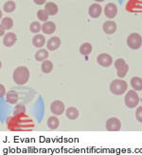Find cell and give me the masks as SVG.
<instances>
[{
    "label": "cell",
    "instance_id": "83f0119b",
    "mask_svg": "<svg viewBox=\"0 0 142 155\" xmlns=\"http://www.w3.org/2000/svg\"><path fill=\"white\" fill-rule=\"evenodd\" d=\"M136 118L138 122L142 123V107H138L136 110Z\"/></svg>",
    "mask_w": 142,
    "mask_h": 155
},
{
    "label": "cell",
    "instance_id": "277c9868",
    "mask_svg": "<svg viewBox=\"0 0 142 155\" xmlns=\"http://www.w3.org/2000/svg\"><path fill=\"white\" fill-rule=\"evenodd\" d=\"M127 45L132 50H138L142 46V37L138 33H132L127 38Z\"/></svg>",
    "mask_w": 142,
    "mask_h": 155
},
{
    "label": "cell",
    "instance_id": "5b68a950",
    "mask_svg": "<svg viewBox=\"0 0 142 155\" xmlns=\"http://www.w3.org/2000/svg\"><path fill=\"white\" fill-rule=\"evenodd\" d=\"M115 68L117 69L118 76L120 78L125 77L128 71H129V67H128L127 63L125 62V60L122 58H119L115 62Z\"/></svg>",
    "mask_w": 142,
    "mask_h": 155
},
{
    "label": "cell",
    "instance_id": "8992f818",
    "mask_svg": "<svg viewBox=\"0 0 142 155\" xmlns=\"http://www.w3.org/2000/svg\"><path fill=\"white\" fill-rule=\"evenodd\" d=\"M50 110L54 115H61L65 111V104L60 100L53 101L50 105Z\"/></svg>",
    "mask_w": 142,
    "mask_h": 155
},
{
    "label": "cell",
    "instance_id": "52a82bcc",
    "mask_svg": "<svg viewBox=\"0 0 142 155\" xmlns=\"http://www.w3.org/2000/svg\"><path fill=\"white\" fill-rule=\"evenodd\" d=\"M121 123L118 118H110L106 121V130L109 131H118L120 130Z\"/></svg>",
    "mask_w": 142,
    "mask_h": 155
},
{
    "label": "cell",
    "instance_id": "d6986e66",
    "mask_svg": "<svg viewBox=\"0 0 142 155\" xmlns=\"http://www.w3.org/2000/svg\"><path fill=\"white\" fill-rule=\"evenodd\" d=\"M60 126V121L56 116H51L47 120V127L50 130H56Z\"/></svg>",
    "mask_w": 142,
    "mask_h": 155
},
{
    "label": "cell",
    "instance_id": "6da1fadb",
    "mask_svg": "<svg viewBox=\"0 0 142 155\" xmlns=\"http://www.w3.org/2000/svg\"><path fill=\"white\" fill-rule=\"evenodd\" d=\"M12 77L17 85H25L30 79V71L27 67H18L13 71Z\"/></svg>",
    "mask_w": 142,
    "mask_h": 155
},
{
    "label": "cell",
    "instance_id": "cb8c5ba5",
    "mask_svg": "<svg viewBox=\"0 0 142 155\" xmlns=\"http://www.w3.org/2000/svg\"><path fill=\"white\" fill-rule=\"evenodd\" d=\"M42 71L45 72V73H49L52 71L53 70V64L51 61H49V60H46V61H44L43 64H42Z\"/></svg>",
    "mask_w": 142,
    "mask_h": 155
},
{
    "label": "cell",
    "instance_id": "4fadbf2b",
    "mask_svg": "<svg viewBox=\"0 0 142 155\" xmlns=\"http://www.w3.org/2000/svg\"><path fill=\"white\" fill-rule=\"evenodd\" d=\"M117 30V25L113 21H106L103 24V31L107 35H113Z\"/></svg>",
    "mask_w": 142,
    "mask_h": 155
},
{
    "label": "cell",
    "instance_id": "f1b7e54d",
    "mask_svg": "<svg viewBox=\"0 0 142 155\" xmlns=\"http://www.w3.org/2000/svg\"><path fill=\"white\" fill-rule=\"evenodd\" d=\"M33 1L37 5H43L44 3H46V0H33Z\"/></svg>",
    "mask_w": 142,
    "mask_h": 155
},
{
    "label": "cell",
    "instance_id": "7402d4cb",
    "mask_svg": "<svg viewBox=\"0 0 142 155\" xmlns=\"http://www.w3.org/2000/svg\"><path fill=\"white\" fill-rule=\"evenodd\" d=\"M47 57H49V52L46 50H39L35 54V59L37 61H44Z\"/></svg>",
    "mask_w": 142,
    "mask_h": 155
},
{
    "label": "cell",
    "instance_id": "2e32d148",
    "mask_svg": "<svg viewBox=\"0 0 142 155\" xmlns=\"http://www.w3.org/2000/svg\"><path fill=\"white\" fill-rule=\"evenodd\" d=\"M46 43V38L42 35H37L32 38V44L36 48H42Z\"/></svg>",
    "mask_w": 142,
    "mask_h": 155
},
{
    "label": "cell",
    "instance_id": "7a4b0ae2",
    "mask_svg": "<svg viewBox=\"0 0 142 155\" xmlns=\"http://www.w3.org/2000/svg\"><path fill=\"white\" fill-rule=\"evenodd\" d=\"M128 85L124 80L116 79L110 84V91L116 95H122L127 91Z\"/></svg>",
    "mask_w": 142,
    "mask_h": 155
},
{
    "label": "cell",
    "instance_id": "ba28073f",
    "mask_svg": "<svg viewBox=\"0 0 142 155\" xmlns=\"http://www.w3.org/2000/svg\"><path fill=\"white\" fill-rule=\"evenodd\" d=\"M97 62L100 65L107 68V67H110L113 63V59L112 56L108 53H100V54L97 57Z\"/></svg>",
    "mask_w": 142,
    "mask_h": 155
},
{
    "label": "cell",
    "instance_id": "7c38bea8",
    "mask_svg": "<svg viewBox=\"0 0 142 155\" xmlns=\"http://www.w3.org/2000/svg\"><path fill=\"white\" fill-rule=\"evenodd\" d=\"M61 46V39L59 37H51L49 41H47L46 47L47 50L49 51H55Z\"/></svg>",
    "mask_w": 142,
    "mask_h": 155
},
{
    "label": "cell",
    "instance_id": "8fae6325",
    "mask_svg": "<svg viewBox=\"0 0 142 155\" xmlns=\"http://www.w3.org/2000/svg\"><path fill=\"white\" fill-rule=\"evenodd\" d=\"M16 35L13 32H8L7 35L4 36L3 38V44L6 46V47H11L15 44L16 42Z\"/></svg>",
    "mask_w": 142,
    "mask_h": 155
},
{
    "label": "cell",
    "instance_id": "4316f807",
    "mask_svg": "<svg viewBox=\"0 0 142 155\" xmlns=\"http://www.w3.org/2000/svg\"><path fill=\"white\" fill-rule=\"evenodd\" d=\"M37 16L41 21H47V19H49V15L46 12L45 10H39L37 12Z\"/></svg>",
    "mask_w": 142,
    "mask_h": 155
},
{
    "label": "cell",
    "instance_id": "9c48e42d",
    "mask_svg": "<svg viewBox=\"0 0 142 155\" xmlns=\"http://www.w3.org/2000/svg\"><path fill=\"white\" fill-rule=\"evenodd\" d=\"M104 13H105L106 17L110 18V19L116 17L117 13H118V8H117V6L115 5L114 3L107 4L105 6V8H104Z\"/></svg>",
    "mask_w": 142,
    "mask_h": 155
},
{
    "label": "cell",
    "instance_id": "f546056e",
    "mask_svg": "<svg viewBox=\"0 0 142 155\" xmlns=\"http://www.w3.org/2000/svg\"><path fill=\"white\" fill-rule=\"evenodd\" d=\"M5 95V91H4V86L1 85V97H3Z\"/></svg>",
    "mask_w": 142,
    "mask_h": 155
},
{
    "label": "cell",
    "instance_id": "30bf717a",
    "mask_svg": "<svg viewBox=\"0 0 142 155\" xmlns=\"http://www.w3.org/2000/svg\"><path fill=\"white\" fill-rule=\"evenodd\" d=\"M101 11H103V8H101V6L99 5V4H97V3H95V4H92L89 7L88 12H89V15L92 18H98L100 15Z\"/></svg>",
    "mask_w": 142,
    "mask_h": 155
},
{
    "label": "cell",
    "instance_id": "603a6c76",
    "mask_svg": "<svg viewBox=\"0 0 142 155\" xmlns=\"http://www.w3.org/2000/svg\"><path fill=\"white\" fill-rule=\"evenodd\" d=\"M1 27L5 30H10L13 27V21L12 19L10 18V17H5L1 20Z\"/></svg>",
    "mask_w": 142,
    "mask_h": 155
},
{
    "label": "cell",
    "instance_id": "3957f363",
    "mask_svg": "<svg viewBox=\"0 0 142 155\" xmlns=\"http://www.w3.org/2000/svg\"><path fill=\"white\" fill-rule=\"evenodd\" d=\"M124 100H125V105L127 106V107H130V109L136 107L139 103V97L137 95V93L134 91H128L125 95Z\"/></svg>",
    "mask_w": 142,
    "mask_h": 155
},
{
    "label": "cell",
    "instance_id": "9a60e30c",
    "mask_svg": "<svg viewBox=\"0 0 142 155\" xmlns=\"http://www.w3.org/2000/svg\"><path fill=\"white\" fill-rule=\"evenodd\" d=\"M42 30L43 31L46 33V35H51L56 30V25L53 22H46L43 26H42Z\"/></svg>",
    "mask_w": 142,
    "mask_h": 155
},
{
    "label": "cell",
    "instance_id": "4dcf8cb0",
    "mask_svg": "<svg viewBox=\"0 0 142 155\" xmlns=\"http://www.w3.org/2000/svg\"><path fill=\"white\" fill-rule=\"evenodd\" d=\"M4 31H5V29L3 28V27H1V32H0V33H1V35H4Z\"/></svg>",
    "mask_w": 142,
    "mask_h": 155
},
{
    "label": "cell",
    "instance_id": "ac0fdd59",
    "mask_svg": "<svg viewBox=\"0 0 142 155\" xmlns=\"http://www.w3.org/2000/svg\"><path fill=\"white\" fill-rule=\"evenodd\" d=\"M6 99L10 104H16L18 102V94L14 91H11L9 92H7Z\"/></svg>",
    "mask_w": 142,
    "mask_h": 155
},
{
    "label": "cell",
    "instance_id": "1f68e13d",
    "mask_svg": "<svg viewBox=\"0 0 142 155\" xmlns=\"http://www.w3.org/2000/svg\"><path fill=\"white\" fill-rule=\"evenodd\" d=\"M94 1H96V2H103V1H104V0H94Z\"/></svg>",
    "mask_w": 142,
    "mask_h": 155
},
{
    "label": "cell",
    "instance_id": "5bb4252c",
    "mask_svg": "<svg viewBox=\"0 0 142 155\" xmlns=\"http://www.w3.org/2000/svg\"><path fill=\"white\" fill-rule=\"evenodd\" d=\"M45 11L49 15H55L58 12V6L53 2H47L45 6Z\"/></svg>",
    "mask_w": 142,
    "mask_h": 155
},
{
    "label": "cell",
    "instance_id": "44dd1931",
    "mask_svg": "<svg viewBox=\"0 0 142 155\" xmlns=\"http://www.w3.org/2000/svg\"><path fill=\"white\" fill-rule=\"evenodd\" d=\"M92 51V45L90 43H84L80 47V52L84 55H88Z\"/></svg>",
    "mask_w": 142,
    "mask_h": 155
},
{
    "label": "cell",
    "instance_id": "e0dca14e",
    "mask_svg": "<svg viewBox=\"0 0 142 155\" xmlns=\"http://www.w3.org/2000/svg\"><path fill=\"white\" fill-rule=\"evenodd\" d=\"M65 115L66 117L70 119V120H75L79 117V110L74 107H70L66 110L65 111Z\"/></svg>",
    "mask_w": 142,
    "mask_h": 155
},
{
    "label": "cell",
    "instance_id": "484cf974",
    "mask_svg": "<svg viewBox=\"0 0 142 155\" xmlns=\"http://www.w3.org/2000/svg\"><path fill=\"white\" fill-rule=\"evenodd\" d=\"M41 29H42V27H41V25H40L39 22H32V23L30 24V31L33 32V33H37V32H39L40 31H41Z\"/></svg>",
    "mask_w": 142,
    "mask_h": 155
},
{
    "label": "cell",
    "instance_id": "d4e9b609",
    "mask_svg": "<svg viewBox=\"0 0 142 155\" xmlns=\"http://www.w3.org/2000/svg\"><path fill=\"white\" fill-rule=\"evenodd\" d=\"M15 3L13 2V1H8V2H6L3 6V9L5 12H11L15 10Z\"/></svg>",
    "mask_w": 142,
    "mask_h": 155
},
{
    "label": "cell",
    "instance_id": "ffe728a7",
    "mask_svg": "<svg viewBox=\"0 0 142 155\" xmlns=\"http://www.w3.org/2000/svg\"><path fill=\"white\" fill-rule=\"evenodd\" d=\"M131 86L134 91H142V79L140 77H133L131 79Z\"/></svg>",
    "mask_w": 142,
    "mask_h": 155
}]
</instances>
